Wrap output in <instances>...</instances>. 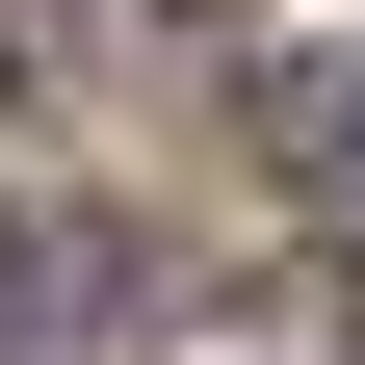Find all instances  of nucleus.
Listing matches in <instances>:
<instances>
[{"mask_svg": "<svg viewBox=\"0 0 365 365\" xmlns=\"http://www.w3.org/2000/svg\"><path fill=\"white\" fill-rule=\"evenodd\" d=\"M105 287H130L105 209H0V365H105Z\"/></svg>", "mask_w": 365, "mask_h": 365, "instance_id": "1", "label": "nucleus"}, {"mask_svg": "<svg viewBox=\"0 0 365 365\" xmlns=\"http://www.w3.org/2000/svg\"><path fill=\"white\" fill-rule=\"evenodd\" d=\"M157 365H339V287H313V261L287 287H209V339H157Z\"/></svg>", "mask_w": 365, "mask_h": 365, "instance_id": "2", "label": "nucleus"}, {"mask_svg": "<svg viewBox=\"0 0 365 365\" xmlns=\"http://www.w3.org/2000/svg\"><path fill=\"white\" fill-rule=\"evenodd\" d=\"M261 105H287V157H339V182H365V78H339V53H313V78H261Z\"/></svg>", "mask_w": 365, "mask_h": 365, "instance_id": "3", "label": "nucleus"}]
</instances>
